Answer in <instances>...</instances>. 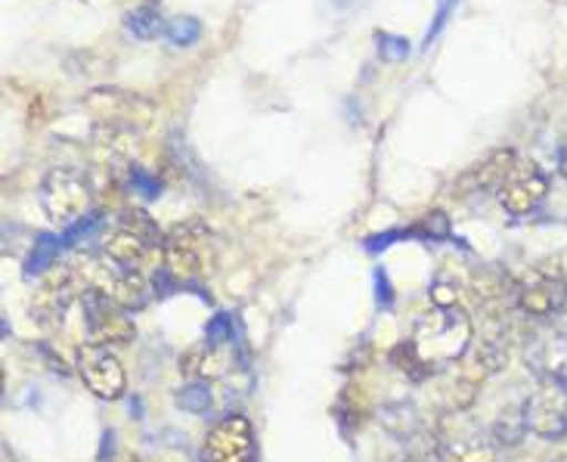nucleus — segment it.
<instances>
[{"label":"nucleus","instance_id":"nucleus-1","mask_svg":"<svg viewBox=\"0 0 567 462\" xmlns=\"http://www.w3.org/2000/svg\"><path fill=\"white\" fill-rule=\"evenodd\" d=\"M475 341L472 317L462 308H431L425 310L413 329V351L431 372L446 370L468 355Z\"/></svg>","mask_w":567,"mask_h":462},{"label":"nucleus","instance_id":"nucleus-2","mask_svg":"<svg viewBox=\"0 0 567 462\" xmlns=\"http://www.w3.org/2000/svg\"><path fill=\"white\" fill-rule=\"evenodd\" d=\"M217 264L215 233L202 220H186L174 230L165 233L162 248V267L168 270L174 283H199Z\"/></svg>","mask_w":567,"mask_h":462},{"label":"nucleus","instance_id":"nucleus-3","mask_svg":"<svg viewBox=\"0 0 567 462\" xmlns=\"http://www.w3.org/2000/svg\"><path fill=\"white\" fill-rule=\"evenodd\" d=\"M38 202L44 208V215L60 224L62 230L75 227L78 220L91 215L93 189L84 171L72 168V165H56L44 174L41 189H38Z\"/></svg>","mask_w":567,"mask_h":462},{"label":"nucleus","instance_id":"nucleus-4","mask_svg":"<svg viewBox=\"0 0 567 462\" xmlns=\"http://www.w3.org/2000/svg\"><path fill=\"white\" fill-rule=\"evenodd\" d=\"M441 462H496V441L468 413H444L434 425Z\"/></svg>","mask_w":567,"mask_h":462},{"label":"nucleus","instance_id":"nucleus-5","mask_svg":"<svg viewBox=\"0 0 567 462\" xmlns=\"http://www.w3.org/2000/svg\"><path fill=\"white\" fill-rule=\"evenodd\" d=\"M567 305V277L561 264L546 258L537 261L524 277H518V310L524 317H555Z\"/></svg>","mask_w":567,"mask_h":462},{"label":"nucleus","instance_id":"nucleus-6","mask_svg":"<svg viewBox=\"0 0 567 462\" xmlns=\"http://www.w3.org/2000/svg\"><path fill=\"white\" fill-rule=\"evenodd\" d=\"M81 308H84L87 341H93V345L118 348V345H131L137 336V324H134L131 310H124L103 289H87L81 295Z\"/></svg>","mask_w":567,"mask_h":462},{"label":"nucleus","instance_id":"nucleus-7","mask_svg":"<svg viewBox=\"0 0 567 462\" xmlns=\"http://www.w3.org/2000/svg\"><path fill=\"white\" fill-rule=\"evenodd\" d=\"M81 295H84V283L78 277L75 264H53L47 274H41V283L31 295V317L41 326L62 324L69 308L81 301Z\"/></svg>","mask_w":567,"mask_h":462},{"label":"nucleus","instance_id":"nucleus-8","mask_svg":"<svg viewBox=\"0 0 567 462\" xmlns=\"http://www.w3.org/2000/svg\"><path fill=\"white\" fill-rule=\"evenodd\" d=\"M84 106L103 127H118V131H134L153 122L155 106L140 96V93L122 91V88H96L84 96Z\"/></svg>","mask_w":567,"mask_h":462},{"label":"nucleus","instance_id":"nucleus-9","mask_svg":"<svg viewBox=\"0 0 567 462\" xmlns=\"http://www.w3.org/2000/svg\"><path fill=\"white\" fill-rule=\"evenodd\" d=\"M78 376L84 379V386L91 394H96L100 401H118L127 391V376H124V367L118 357L112 355L103 345H93V341H84L78 345L75 351Z\"/></svg>","mask_w":567,"mask_h":462},{"label":"nucleus","instance_id":"nucleus-10","mask_svg":"<svg viewBox=\"0 0 567 462\" xmlns=\"http://www.w3.org/2000/svg\"><path fill=\"white\" fill-rule=\"evenodd\" d=\"M527 432L543 441H561L567 438V382H539L530 398L524 401Z\"/></svg>","mask_w":567,"mask_h":462},{"label":"nucleus","instance_id":"nucleus-11","mask_svg":"<svg viewBox=\"0 0 567 462\" xmlns=\"http://www.w3.org/2000/svg\"><path fill=\"white\" fill-rule=\"evenodd\" d=\"M258 444L255 429L243 413H227L212 425V432L202 444L199 462H255Z\"/></svg>","mask_w":567,"mask_h":462},{"label":"nucleus","instance_id":"nucleus-12","mask_svg":"<svg viewBox=\"0 0 567 462\" xmlns=\"http://www.w3.org/2000/svg\"><path fill=\"white\" fill-rule=\"evenodd\" d=\"M549 196V177L539 168L537 162L518 158L515 168L506 177V184L499 189V205L506 208V215L527 217L537 212L539 205Z\"/></svg>","mask_w":567,"mask_h":462},{"label":"nucleus","instance_id":"nucleus-13","mask_svg":"<svg viewBox=\"0 0 567 462\" xmlns=\"http://www.w3.org/2000/svg\"><path fill=\"white\" fill-rule=\"evenodd\" d=\"M468 292L487 320H506L512 310H518V279L503 267H477L468 279Z\"/></svg>","mask_w":567,"mask_h":462},{"label":"nucleus","instance_id":"nucleus-14","mask_svg":"<svg viewBox=\"0 0 567 462\" xmlns=\"http://www.w3.org/2000/svg\"><path fill=\"white\" fill-rule=\"evenodd\" d=\"M441 372H444L441 376V398L446 403V413H465L477 401L481 386L491 379V372L484 370L472 355H465L460 363H453Z\"/></svg>","mask_w":567,"mask_h":462},{"label":"nucleus","instance_id":"nucleus-15","mask_svg":"<svg viewBox=\"0 0 567 462\" xmlns=\"http://www.w3.org/2000/svg\"><path fill=\"white\" fill-rule=\"evenodd\" d=\"M515 162H518V155L512 150H496L484 162H477L462 174L460 181L453 184V196H460V199H465V196H487V193L499 196V189H503L506 177L515 168Z\"/></svg>","mask_w":567,"mask_h":462},{"label":"nucleus","instance_id":"nucleus-16","mask_svg":"<svg viewBox=\"0 0 567 462\" xmlns=\"http://www.w3.org/2000/svg\"><path fill=\"white\" fill-rule=\"evenodd\" d=\"M155 251H162L153 246L146 236H140L137 230L124 227L115 220V230L109 233L103 243V258H106L115 270H127V274H143V264L153 258Z\"/></svg>","mask_w":567,"mask_h":462},{"label":"nucleus","instance_id":"nucleus-17","mask_svg":"<svg viewBox=\"0 0 567 462\" xmlns=\"http://www.w3.org/2000/svg\"><path fill=\"white\" fill-rule=\"evenodd\" d=\"M233 367L230 345L224 341L205 339L199 345H193L184 357H181V372L189 382H217L224 379Z\"/></svg>","mask_w":567,"mask_h":462},{"label":"nucleus","instance_id":"nucleus-18","mask_svg":"<svg viewBox=\"0 0 567 462\" xmlns=\"http://www.w3.org/2000/svg\"><path fill=\"white\" fill-rule=\"evenodd\" d=\"M527 370L539 382H567V339L565 336H539L527 348Z\"/></svg>","mask_w":567,"mask_h":462},{"label":"nucleus","instance_id":"nucleus-19","mask_svg":"<svg viewBox=\"0 0 567 462\" xmlns=\"http://www.w3.org/2000/svg\"><path fill=\"white\" fill-rule=\"evenodd\" d=\"M153 283L143 277V274H127V270H115L109 279L106 295H112L124 310H143L153 301Z\"/></svg>","mask_w":567,"mask_h":462},{"label":"nucleus","instance_id":"nucleus-20","mask_svg":"<svg viewBox=\"0 0 567 462\" xmlns=\"http://www.w3.org/2000/svg\"><path fill=\"white\" fill-rule=\"evenodd\" d=\"M382 425L394 434V438L406 441V444H413L415 438H422V434L429 432V425H425L422 417L415 413L413 403H391V407H384Z\"/></svg>","mask_w":567,"mask_h":462},{"label":"nucleus","instance_id":"nucleus-21","mask_svg":"<svg viewBox=\"0 0 567 462\" xmlns=\"http://www.w3.org/2000/svg\"><path fill=\"white\" fill-rule=\"evenodd\" d=\"M491 434L496 448H518L524 438L530 434L527 432V419H524V401L499 410V417L491 425Z\"/></svg>","mask_w":567,"mask_h":462},{"label":"nucleus","instance_id":"nucleus-22","mask_svg":"<svg viewBox=\"0 0 567 462\" xmlns=\"http://www.w3.org/2000/svg\"><path fill=\"white\" fill-rule=\"evenodd\" d=\"M124 29L137 41H155L158 34H165L168 25H165V16L155 3H140V7L124 13Z\"/></svg>","mask_w":567,"mask_h":462},{"label":"nucleus","instance_id":"nucleus-23","mask_svg":"<svg viewBox=\"0 0 567 462\" xmlns=\"http://www.w3.org/2000/svg\"><path fill=\"white\" fill-rule=\"evenodd\" d=\"M165 38L171 41V47H196L202 41V22L196 16H177L168 22Z\"/></svg>","mask_w":567,"mask_h":462},{"label":"nucleus","instance_id":"nucleus-24","mask_svg":"<svg viewBox=\"0 0 567 462\" xmlns=\"http://www.w3.org/2000/svg\"><path fill=\"white\" fill-rule=\"evenodd\" d=\"M177 403L184 407L186 413H208V407H212V382H189V386L177 394Z\"/></svg>","mask_w":567,"mask_h":462},{"label":"nucleus","instance_id":"nucleus-25","mask_svg":"<svg viewBox=\"0 0 567 462\" xmlns=\"http://www.w3.org/2000/svg\"><path fill=\"white\" fill-rule=\"evenodd\" d=\"M391 360H394V367H398L400 372H406V376L415 379V382H419V379H429L431 376V370L422 363V360H419V355H415L410 341H400L398 348L391 351Z\"/></svg>","mask_w":567,"mask_h":462},{"label":"nucleus","instance_id":"nucleus-26","mask_svg":"<svg viewBox=\"0 0 567 462\" xmlns=\"http://www.w3.org/2000/svg\"><path fill=\"white\" fill-rule=\"evenodd\" d=\"M375 47H379V57L384 62H403L413 53L410 41L403 34H391V31H375Z\"/></svg>","mask_w":567,"mask_h":462},{"label":"nucleus","instance_id":"nucleus-27","mask_svg":"<svg viewBox=\"0 0 567 462\" xmlns=\"http://www.w3.org/2000/svg\"><path fill=\"white\" fill-rule=\"evenodd\" d=\"M429 295L434 308H456V301H460V283L453 277H437L431 283Z\"/></svg>","mask_w":567,"mask_h":462},{"label":"nucleus","instance_id":"nucleus-28","mask_svg":"<svg viewBox=\"0 0 567 462\" xmlns=\"http://www.w3.org/2000/svg\"><path fill=\"white\" fill-rule=\"evenodd\" d=\"M456 7H460V0H441V3H437V13H434L429 31H425V47H431L441 38V31L446 29V22L456 13Z\"/></svg>","mask_w":567,"mask_h":462},{"label":"nucleus","instance_id":"nucleus-29","mask_svg":"<svg viewBox=\"0 0 567 462\" xmlns=\"http://www.w3.org/2000/svg\"><path fill=\"white\" fill-rule=\"evenodd\" d=\"M127 177H131V186H134L137 193H143L146 199H155V196L162 193V186H158V181H155L150 171L140 168V165H131V171H127Z\"/></svg>","mask_w":567,"mask_h":462},{"label":"nucleus","instance_id":"nucleus-30","mask_svg":"<svg viewBox=\"0 0 567 462\" xmlns=\"http://www.w3.org/2000/svg\"><path fill=\"white\" fill-rule=\"evenodd\" d=\"M555 448L543 456V462H567V438H561V441H553Z\"/></svg>","mask_w":567,"mask_h":462},{"label":"nucleus","instance_id":"nucleus-31","mask_svg":"<svg viewBox=\"0 0 567 462\" xmlns=\"http://www.w3.org/2000/svg\"><path fill=\"white\" fill-rule=\"evenodd\" d=\"M558 168H561V174L567 177V140H565V146L558 150Z\"/></svg>","mask_w":567,"mask_h":462},{"label":"nucleus","instance_id":"nucleus-32","mask_svg":"<svg viewBox=\"0 0 567 462\" xmlns=\"http://www.w3.org/2000/svg\"><path fill=\"white\" fill-rule=\"evenodd\" d=\"M338 10H351V7H357V3H363V0H332Z\"/></svg>","mask_w":567,"mask_h":462},{"label":"nucleus","instance_id":"nucleus-33","mask_svg":"<svg viewBox=\"0 0 567 462\" xmlns=\"http://www.w3.org/2000/svg\"><path fill=\"white\" fill-rule=\"evenodd\" d=\"M109 462H137L134 456H118V460H109Z\"/></svg>","mask_w":567,"mask_h":462}]
</instances>
